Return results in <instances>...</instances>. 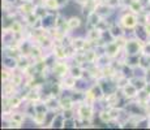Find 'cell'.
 Masks as SVG:
<instances>
[{
	"label": "cell",
	"mask_w": 150,
	"mask_h": 130,
	"mask_svg": "<svg viewBox=\"0 0 150 130\" xmlns=\"http://www.w3.org/2000/svg\"><path fill=\"white\" fill-rule=\"evenodd\" d=\"M54 70H56V73H59V74H64L65 72H67V66L64 64H56Z\"/></svg>",
	"instance_id": "cell-17"
},
{
	"label": "cell",
	"mask_w": 150,
	"mask_h": 130,
	"mask_svg": "<svg viewBox=\"0 0 150 130\" xmlns=\"http://www.w3.org/2000/svg\"><path fill=\"white\" fill-rule=\"evenodd\" d=\"M123 92L125 96L128 98H133L137 95V87L136 85H132V83H127L125 86L123 87Z\"/></svg>",
	"instance_id": "cell-4"
},
{
	"label": "cell",
	"mask_w": 150,
	"mask_h": 130,
	"mask_svg": "<svg viewBox=\"0 0 150 130\" xmlns=\"http://www.w3.org/2000/svg\"><path fill=\"white\" fill-rule=\"evenodd\" d=\"M45 120H46V113H43V112H38V113L34 115V121L37 124H43Z\"/></svg>",
	"instance_id": "cell-12"
},
{
	"label": "cell",
	"mask_w": 150,
	"mask_h": 130,
	"mask_svg": "<svg viewBox=\"0 0 150 130\" xmlns=\"http://www.w3.org/2000/svg\"><path fill=\"white\" fill-rule=\"evenodd\" d=\"M100 118H102V121H105V122L111 121L112 117H111V115H110V111L108 112H102V113H100Z\"/></svg>",
	"instance_id": "cell-18"
},
{
	"label": "cell",
	"mask_w": 150,
	"mask_h": 130,
	"mask_svg": "<svg viewBox=\"0 0 150 130\" xmlns=\"http://www.w3.org/2000/svg\"><path fill=\"white\" fill-rule=\"evenodd\" d=\"M60 107H62L63 109H65V111H69V109L72 108L71 99H63V100H60Z\"/></svg>",
	"instance_id": "cell-14"
},
{
	"label": "cell",
	"mask_w": 150,
	"mask_h": 130,
	"mask_svg": "<svg viewBox=\"0 0 150 130\" xmlns=\"http://www.w3.org/2000/svg\"><path fill=\"white\" fill-rule=\"evenodd\" d=\"M55 56H56L57 59H64V57L67 56V53H65V51L63 50L62 47H57V48H55Z\"/></svg>",
	"instance_id": "cell-16"
},
{
	"label": "cell",
	"mask_w": 150,
	"mask_h": 130,
	"mask_svg": "<svg viewBox=\"0 0 150 130\" xmlns=\"http://www.w3.org/2000/svg\"><path fill=\"white\" fill-rule=\"evenodd\" d=\"M71 76H73L74 78H81L82 77V70H81V68L80 66H76V68H72L71 69Z\"/></svg>",
	"instance_id": "cell-11"
},
{
	"label": "cell",
	"mask_w": 150,
	"mask_h": 130,
	"mask_svg": "<svg viewBox=\"0 0 150 130\" xmlns=\"http://www.w3.org/2000/svg\"><path fill=\"white\" fill-rule=\"evenodd\" d=\"M122 25L127 29H133L137 25V18L134 14H125L122 18Z\"/></svg>",
	"instance_id": "cell-1"
},
{
	"label": "cell",
	"mask_w": 150,
	"mask_h": 130,
	"mask_svg": "<svg viewBox=\"0 0 150 130\" xmlns=\"http://www.w3.org/2000/svg\"><path fill=\"white\" fill-rule=\"evenodd\" d=\"M76 79L77 78H74L73 76H69L64 79V86L65 87H73L74 83H76Z\"/></svg>",
	"instance_id": "cell-13"
},
{
	"label": "cell",
	"mask_w": 150,
	"mask_h": 130,
	"mask_svg": "<svg viewBox=\"0 0 150 130\" xmlns=\"http://www.w3.org/2000/svg\"><path fill=\"white\" fill-rule=\"evenodd\" d=\"M11 30H12L13 33H20V31H22V27L18 22H13L12 26H11Z\"/></svg>",
	"instance_id": "cell-19"
},
{
	"label": "cell",
	"mask_w": 150,
	"mask_h": 130,
	"mask_svg": "<svg viewBox=\"0 0 150 130\" xmlns=\"http://www.w3.org/2000/svg\"><path fill=\"white\" fill-rule=\"evenodd\" d=\"M144 52L145 55H150V43H146V44L142 46V50H141Z\"/></svg>",
	"instance_id": "cell-21"
},
{
	"label": "cell",
	"mask_w": 150,
	"mask_h": 130,
	"mask_svg": "<svg viewBox=\"0 0 150 130\" xmlns=\"http://www.w3.org/2000/svg\"><path fill=\"white\" fill-rule=\"evenodd\" d=\"M145 31L148 35H150V22H148V24L145 25Z\"/></svg>",
	"instance_id": "cell-23"
},
{
	"label": "cell",
	"mask_w": 150,
	"mask_h": 130,
	"mask_svg": "<svg viewBox=\"0 0 150 130\" xmlns=\"http://www.w3.org/2000/svg\"><path fill=\"white\" fill-rule=\"evenodd\" d=\"M45 5L47 9H56L59 8V0H46L45 1Z\"/></svg>",
	"instance_id": "cell-9"
},
{
	"label": "cell",
	"mask_w": 150,
	"mask_h": 130,
	"mask_svg": "<svg viewBox=\"0 0 150 130\" xmlns=\"http://www.w3.org/2000/svg\"><path fill=\"white\" fill-rule=\"evenodd\" d=\"M72 47H73L74 50H77V51H81V50H83V48L86 47V42L85 40H82V39H74L73 42H72Z\"/></svg>",
	"instance_id": "cell-8"
},
{
	"label": "cell",
	"mask_w": 150,
	"mask_h": 130,
	"mask_svg": "<svg viewBox=\"0 0 150 130\" xmlns=\"http://www.w3.org/2000/svg\"><path fill=\"white\" fill-rule=\"evenodd\" d=\"M119 51V46H117V42H111L110 44H107L106 47V53H108L110 56H115Z\"/></svg>",
	"instance_id": "cell-6"
},
{
	"label": "cell",
	"mask_w": 150,
	"mask_h": 130,
	"mask_svg": "<svg viewBox=\"0 0 150 130\" xmlns=\"http://www.w3.org/2000/svg\"><path fill=\"white\" fill-rule=\"evenodd\" d=\"M20 103H21V99H20V98H17V96L11 98L9 102H8V104H9L11 108H16V107H18Z\"/></svg>",
	"instance_id": "cell-15"
},
{
	"label": "cell",
	"mask_w": 150,
	"mask_h": 130,
	"mask_svg": "<svg viewBox=\"0 0 150 130\" xmlns=\"http://www.w3.org/2000/svg\"><path fill=\"white\" fill-rule=\"evenodd\" d=\"M81 25V20L79 17H72L67 21V26H68V30H74L77 29L79 26Z\"/></svg>",
	"instance_id": "cell-5"
},
{
	"label": "cell",
	"mask_w": 150,
	"mask_h": 130,
	"mask_svg": "<svg viewBox=\"0 0 150 130\" xmlns=\"http://www.w3.org/2000/svg\"><path fill=\"white\" fill-rule=\"evenodd\" d=\"M11 77H12V74H11L9 72H8V70H3V81H8Z\"/></svg>",
	"instance_id": "cell-22"
},
{
	"label": "cell",
	"mask_w": 150,
	"mask_h": 130,
	"mask_svg": "<svg viewBox=\"0 0 150 130\" xmlns=\"http://www.w3.org/2000/svg\"><path fill=\"white\" fill-rule=\"evenodd\" d=\"M142 46L144 44H141L140 40H129V42L127 43V52H128L129 55H134L140 50H142Z\"/></svg>",
	"instance_id": "cell-2"
},
{
	"label": "cell",
	"mask_w": 150,
	"mask_h": 130,
	"mask_svg": "<svg viewBox=\"0 0 150 130\" xmlns=\"http://www.w3.org/2000/svg\"><path fill=\"white\" fill-rule=\"evenodd\" d=\"M7 1H11V3H12V1H14V0H7Z\"/></svg>",
	"instance_id": "cell-24"
},
{
	"label": "cell",
	"mask_w": 150,
	"mask_h": 130,
	"mask_svg": "<svg viewBox=\"0 0 150 130\" xmlns=\"http://www.w3.org/2000/svg\"><path fill=\"white\" fill-rule=\"evenodd\" d=\"M88 38L90 42H96L97 39H99L100 38V30L99 29H93V30H90L89 31V34H88Z\"/></svg>",
	"instance_id": "cell-7"
},
{
	"label": "cell",
	"mask_w": 150,
	"mask_h": 130,
	"mask_svg": "<svg viewBox=\"0 0 150 130\" xmlns=\"http://www.w3.org/2000/svg\"><path fill=\"white\" fill-rule=\"evenodd\" d=\"M22 120H24V117L21 116V115H13L12 116V121H14V122H18V124H21L22 122Z\"/></svg>",
	"instance_id": "cell-20"
},
{
	"label": "cell",
	"mask_w": 150,
	"mask_h": 130,
	"mask_svg": "<svg viewBox=\"0 0 150 130\" xmlns=\"http://www.w3.org/2000/svg\"><path fill=\"white\" fill-rule=\"evenodd\" d=\"M79 115L82 118H85V120H90L91 115H93V111H91L90 104H82V105H80Z\"/></svg>",
	"instance_id": "cell-3"
},
{
	"label": "cell",
	"mask_w": 150,
	"mask_h": 130,
	"mask_svg": "<svg viewBox=\"0 0 150 130\" xmlns=\"http://www.w3.org/2000/svg\"><path fill=\"white\" fill-rule=\"evenodd\" d=\"M144 5L141 4L138 0H133L131 4V11H133V12H141V9H142Z\"/></svg>",
	"instance_id": "cell-10"
},
{
	"label": "cell",
	"mask_w": 150,
	"mask_h": 130,
	"mask_svg": "<svg viewBox=\"0 0 150 130\" xmlns=\"http://www.w3.org/2000/svg\"><path fill=\"white\" fill-rule=\"evenodd\" d=\"M22 1H30V0H22Z\"/></svg>",
	"instance_id": "cell-25"
}]
</instances>
